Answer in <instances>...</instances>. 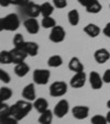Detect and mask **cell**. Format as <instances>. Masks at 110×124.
<instances>
[{
	"mask_svg": "<svg viewBox=\"0 0 110 124\" xmlns=\"http://www.w3.org/2000/svg\"><path fill=\"white\" fill-rule=\"evenodd\" d=\"M67 19L70 25H73V26L78 25V23H79V12L76 9L70 10L67 14Z\"/></svg>",
	"mask_w": 110,
	"mask_h": 124,
	"instance_id": "cell-22",
	"label": "cell"
},
{
	"mask_svg": "<svg viewBox=\"0 0 110 124\" xmlns=\"http://www.w3.org/2000/svg\"><path fill=\"white\" fill-rule=\"evenodd\" d=\"M24 13L29 18H38L41 14V6L36 5L35 2H29L28 5L24 6Z\"/></svg>",
	"mask_w": 110,
	"mask_h": 124,
	"instance_id": "cell-9",
	"label": "cell"
},
{
	"mask_svg": "<svg viewBox=\"0 0 110 124\" xmlns=\"http://www.w3.org/2000/svg\"><path fill=\"white\" fill-rule=\"evenodd\" d=\"M91 1H93V0H78V2H79L80 5H82L83 7H85V8H86L87 6L91 2Z\"/></svg>",
	"mask_w": 110,
	"mask_h": 124,
	"instance_id": "cell-38",
	"label": "cell"
},
{
	"mask_svg": "<svg viewBox=\"0 0 110 124\" xmlns=\"http://www.w3.org/2000/svg\"><path fill=\"white\" fill-rule=\"evenodd\" d=\"M33 108L39 113H43L49 110V102L45 98H38L33 101Z\"/></svg>",
	"mask_w": 110,
	"mask_h": 124,
	"instance_id": "cell-15",
	"label": "cell"
},
{
	"mask_svg": "<svg viewBox=\"0 0 110 124\" xmlns=\"http://www.w3.org/2000/svg\"><path fill=\"white\" fill-rule=\"evenodd\" d=\"M106 117H107V121H108V123H110V110H109V112L107 113V115H106Z\"/></svg>",
	"mask_w": 110,
	"mask_h": 124,
	"instance_id": "cell-39",
	"label": "cell"
},
{
	"mask_svg": "<svg viewBox=\"0 0 110 124\" xmlns=\"http://www.w3.org/2000/svg\"><path fill=\"white\" fill-rule=\"evenodd\" d=\"M0 119H1V124H18V122H19L12 115L3 116V117H0Z\"/></svg>",
	"mask_w": 110,
	"mask_h": 124,
	"instance_id": "cell-31",
	"label": "cell"
},
{
	"mask_svg": "<svg viewBox=\"0 0 110 124\" xmlns=\"http://www.w3.org/2000/svg\"><path fill=\"white\" fill-rule=\"evenodd\" d=\"M24 43H25V41H24L23 35H22V34L18 33V34H16V35L13 36V44H14V47H20V48H22V46L24 45Z\"/></svg>",
	"mask_w": 110,
	"mask_h": 124,
	"instance_id": "cell-28",
	"label": "cell"
},
{
	"mask_svg": "<svg viewBox=\"0 0 110 124\" xmlns=\"http://www.w3.org/2000/svg\"><path fill=\"white\" fill-rule=\"evenodd\" d=\"M66 32L61 25H55L50 33V41L53 43H62L65 40Z\"/></svg>",
	"mask_w": 110,
	"mask_h": 124,
	"instance_id": "cell-5",
	"label": "cell"
},
{
	"mask_svg": "<svg viewBox=\"0 0 110 124\" xmlns=\"http://www.w3.org/2000/svg\"><path fill=\"white\" fill-rule=\"evenodd\" d=\"M53 5L57 9H64L67 7V0H53Z\"/></svg>",
	"mask_w": 110,
	"mask_h": 124,
	"instance_id": "cell-33",
	"label": "cell"
},
{
	"mask_svg": "<svg viewBox=\"0 0 110 124\" xmlns=\"http://www.w3.org/2000/svg\"><path fill=\"white\" fill-rule=\"evenodd\" d=\"M0 80L5 82V84H9L10 80H11V77L7 71H5L3 69H0Z\"/></svg>",
	"mask_w": 110,
	"mask_h": 124,
	"instance_id": "cell-32",
	"label": "cell"
},
{
	"mask_svg": "<svg viewBox=\"0 0 110 124\" xmlns=\"http://www.w3.org/2000/svg\"><path fill=\"white\" fill-rule=\"evenodd\" d=\"M0 63L2 65H8L12 63V56L10 51H1L0 52Z\"/></svg>",
	"mask_w": 110,
	"mask_h": 124,
	"instance_id": "cell-25",
	"label": "cell"
},
{
	"mask_svg": "<svg viewBox=\"0 0 110 124\" xmlns=\"http://www.w3.org/2000/svg\"><path fill=\"white\" fill-rule=\"evenodd\" d=\"M94 57L98 64H105L110 59V53L107 48H99L95 52Z\"/></svg>",
	"mask_w": 110,
	"mask_h": 124,
	"instance_id": "cell-14",
	"label": "cell"
},
{
	"mask_svg": "<svg viewBox=\"0 0 110 124\" xmlns=\"http://www.w3.org/2000/svg\"><path fill=\"white\" fill-rule=\"evenodd\" d=\"M86 84V74L85 71H80V73H75V75L70 78L69 85L74 89H79L82 87L85 86Z\"/></svg>",
	"mask_w": 110,
	"mask_h": 124,
	"instance_id": "cell-7",
	"label": "cell"
},
{
	"mask_svg": "<svg viewBox=\"0 0 110 124\" xmlns=\"http://www.w3.org/2000/svg\"><path fill=\"white\" fill-rule=\"evenodd\" d=\"M30 2V0H11V5L14 6H21V7H24L25 5Z\"/></svg>",
	"mask_w": 110,
	"mask_h": 124,
	"instance_id": "cell-34",
	"label": "cell"
},
{
	"mask_svg": "<svg viewBox=\"0 0 110 124\" xmlns=\"http://www.w3.org/2000/svg\"><path fill=\"white\" fill-rule=\"evenodd\" d=\"M22 48L28 53L29 56H36L39 53V44L36 42H25Z\"/></svg>",
	"mask_w": 110,
	"mask_h": 124,
	"instance_id": "cell-17",
	"label": "cell"
},
{
	"mask_svg": "<svg viewBox=\"0 0 110 124\" xmlns=\"http://www.w3.org/2000/svg\"><path fill=\"white\" fill-rule=\"evenodd\" d=\"M68 68L74 73H80L84 71V65L80 62V59L78 57H72L70 61L68 62Z\"/></svg>",
	"mask_w": 110,
	"mask_h": 124,
	"instance_id": "cell-16",
	"label": "cell"
},
{
	"mask_svg": "<svg viewBox=\"0 0 110 124\" xmlns=\"http://www.w3.org/2000/svg\"><path fill=\"white\" fill-rule=\"evenodd\" d=\"M10 52H11V56H12V63L14 64L23 63L26 59V57L29 56L28 53L23 48H20V47H14Z\"/></svg>",
	"mask_w": 110,
	"mask_h": 124,
	"instance_id": "cell-8",
	"label": "cell"
},
{
	"mask_svg": "<svg viewBox=\"0 0 110 124\" xmlns=\"http://www.w3.org/2000/svg\"><path fill=\"white\" fill-rule=\"evenodd\" d=\"M68 111H69V103H68L67 100L62 99V100H59V102L56 103V105L54 107L53 112H54V115H55V116L62 119V117H64L66 114H67Z\"/></svg>",
	"mask_w": 110,
	"mask_h": 124,
	"instance_id": "cell-6",
	"label": "cell"
},
{
	"mask_svg": "<svg viewBox=\"0 0 110 124\" xmlns=\"http://www.w3.org/2000/svg\"><path fill=\"white\" fill-rule=\"evenodd\" d=\"M90 122H91V124H107L108 123L107 117L102 116V115H100V114L94 115V116L91 117Z\"/></svg>",
	"mask_w": 110,
	"mask_h": 124,
	"instance_id": "cell-29",
	"label": "cell"
},
{
	"mask_svg": "<svg viewBox=\"0 0 110 124\" xmlns=\"http://www.w3.org/2000/svg\"><path fill=\"white\" fill-rule=\"evenodd\" d=\"M20 26V19L16 13H10L0 19V31H17Z\"/></svg>",
	"mask_w": 110,
	"mask_h": 124,
	"instance_id": "cell-2",
	"label": "cell"
},
{
	"mask_svg": "<svg viewBox=\"0 0 110 124\" xmlns=\"http://www.w3.org/2000/svg\"><path fill=\"white\" fill-rule=\"evenodd\" d=\"M23 25L29 34H38L40 31V24H39L38 20L34 18H30V19L25 20Z\"/></svg>",
	"mask_w": 110,
	"mask_h": 124,
	"instance_id": "cell-11",
	"label": "cell"
},
{
	"mask_svg": "<svg viewBox=\"0 0 110 124\" xmlns=\"http://www.w3.org/2000/svg\"><path fill=\"white\" fill-rule=\"evenodd\" d=\"M62 64H63V58L59 55H53L47 59V65L52 68L59 67V66H62Z\"/></svg>",
	"mask_w": 110,
	"mask_h": 124,
	"instance_id": "cell-23",
	"label": "cell"
},
{
	"mask_svg": "<svg viewBox=\"0 0 110 124\" xmlns=\"http://www.w3.org/2000/svg\"><path fill=\"white\" fill-rule=\"evenodd\" d=\"M8 115H11L10 114V107L6 104L5 102H1L0 103V117L8 116Z\"/></svg>",
	"mask_w": 110,
	"mask_h": 124,
	"instance_id": "cell-30",
	"label": "cell"
},
{
	"mask_svg": "<svg viewBox=\"0 0 110 124\" xmlns=\"http://www.w3.org/2000/svg\"><path fill=\"white\" fill-rule=\"evenodd\" d=\"M12 96V90L8 87H1L0 89V101L5 102V101L9 100Z\"/></svg>",
	"mask_w": 110,
	"mask_h": 124,
	"instance_id": "cell-26",
	"label": "cell"
},
{
	"mask_svg": "<svg viewBox=\"0 0 110 124\" xmlns=\"http://www.w3.org/2000/svg\"><path fill=\"white\" fill-rule=\"evenodd\" d=\"M102 32H103V34H105L106 36H107V38H109V39H110V22H109V23L106 24V26L103 28Z\"/></svg>",
	"mask_w": 110,
	"mask_h": 124,
	"instance_id": "cell-36",
	"label": "cell"
},
{
	"mask_svg": "<svg viewBox=\"0 0 110 124\" xmlns=\"http://www.w3.org/2000/svg\"><path fill=\"white\" fill-rule=\"evenodd\" d=\"M67 92V84L65 81H54L50 86V94L52 97L59 98L63 97Z\"/></svg>",
	"mask_w": 110,
	"mask_h": 124,
	"instance_id": "cell-3",
	"label": "cell"
},
{
	"mask_svg": "<svg viewBox=\"0 0 110 124\" xmlns=\"http://www.w3.org/2000/svg\"><path fill=\"white\" fill-rule=\"evenodd\" d=\"M54 5H51L50 2H44L41 5V14L43 16H51L54 11Z\"/></svg>",
	"mask_w": 110,
	"mask_h": 124,
	"instance_id": "cell-24",
	"label": "cell"
},
{
	"mask_svg": "<svg viewBox=\"0 0 110 124\" xmlns=\"http://www.w3.org/2000/svg\"><path fill=\"white\" fill-rule=\"evenodd\" d=\"M107 107L109 108V110H110V100H108V101H107Z\"/></svg>",
	"mask_w": 110,
	"mask_h": 124,
	"instance_id": "cell-40",
	"label": "cell"
},
{
	"mask_svg": "<svg viewBox=\"0 0 110 124\" xmlns=\"http://www.w3.org/2000/svg\"><path fill=\"white\" fill-rule=\"evenodd\" d=\"M89 84H90L93 89L98 90V89H101V87L103 85V80L97 71H91L89 74Z\"/></svg>",
	"mask_w": 110,
	"mask_h": 124,
	"instance_id": "cell-12",
	"label": "cell"
},
{
	"mask_svg": "<svg viewBox=\"0 0 110 124\" xmlns=\"http://www.w3.org/2000/svg\"><path fill=\"white\" fill-rule=\"evenodd\" d=\"M101 9H102V6H101V3L99 2L98 0H93L86 7V11L88 13H93V14L99 13L101 11Z\"/></svg>",
	"mask_w": 110,
	"mask_h": 124,
	"instance_id": "cell-21",
	"label": "cell"
},
{
	"mask_svg": "<svg viewBox=\"0 0 110 124\" xmlns=\"http://www.w3.org/2000/svg\"><path fill=\"white\" fill-rule=\"evenodd\" d=\"M22 97L24 98V100L28 101H34L36 99V92H35V87L34 84H29L22 90Z\"/></svg>",
	"mask_w": 110,
	"mask_h": 124,
	"instance_id": "cell-13",
	"label": "cell"
},
{
	"mask_svg": "<svg viewBox=\"0 0 110 124\" xmlns=\"http://www.w3.org/2000/svg\"><path fill=\"white\" fill-rule=\"evenodd\" d=\"M33 108V104L28 100H19L10 107V114L18 121L24 119Z\"/></svg>",
	"mask_w": 110,
	"mask_h": 124,
	"instance_id": "cell-1",
	"label": "cell"
},
{
	"mask_svg": "<svg viewBox=\"0 0 110 124\" xmlns=\"http://www.w3.org/2000/svg\"><path fill=\"white\" fill-rule=\"evenodd\" d=\"M41 24H42V26L44 29H53L56 25V22L52 16H43Z\"/></svg>",
	"mask_w": 110,
	"mask_h": 124,
	"instance_id": "cell-27",
	"label": "cell"
},
{
	"mask_svg": "<svg viewBox=\"0 0 110 124\" xmlns=\"http://www.w3.org/2000/svg\"><path fill=\"white\" fill-rule=\"evenodd\" d=\"M102 80L106 84H110V69H107L102 76Z\"/></svg>",
	"mask_w": 110,
	"mask_h": 124,
	"instance_id": "cell-35",
	"label": "cell"
},
{
	"mask_svg": "<svg viewBox=\"0 0 110 124\" xmlns=\"http://www.w3.org/2000/svg\"><path fill=\"white\" fill-rule=\"evenodd\" d=\"M73 116L77 120H84L88 116L89 114V108L86 105H76L72 109Z\"/></svg>",
	"mask_w": 110,
	"mask_h": 124,
	"instance_id": "cell-10",
	"label": "cell"
},
{
	"mask_svg": "<svg viewBox=\"0 0 110 124\" xmlns=\"http://www.w3.org/2000/svg\"><path fill=\"white\" fill-rule=\"evenodd\" d=\"M84 32L90 38H96V36H98L100 34V28L97 24L89 23L84 28Z\"/></svg>",
	"mask_w": 110,
	"mask_h": 124,
	"instance_id": "cell-19",
	"label": "cell"
},
{
	"mask_svg": "<svg viewBox=\"0 0 110 124\" xmlns=\"http://www.w3.org/2000/svg\"><path fill=\"white\" fill-rule=\"evenodd\" d=\"M50 77H51V73L47 69H35L33 71V80L36 85H41L44 86L49 82Z\"/></svg>",
	"mask_w": 110,
	"mask_h": 124,
	"instance_id": "cell-4",
	"label": "cell"
},
{
	"mask_svg": "<svg viewBox=\"0 0 110 124\" xmlns=\"http://www.w3.org/2000/svg\"><path fill=\"white\" fill-rule=\"evenodd\" d=\"M30 71V67H29L28 64L20 63V64H16V67H14V74H16L18 77H24L26 76Z\"/></svg>",
	"mask_w": 110,
	"mask_h": 124,
	"instance_id": "cell-18",
	"label": "cell"
},
{
	"mask_svg": "<svg viewBox=\"0 0 110 124\" xmlns=\"http://www.w3.org/2000/svg\"><path fill=\"white\" fill-rule=\"evenodd\" d=\"M11 5V0H0V6L1 7H8V6Z\"/></svg>",
	"mask_w": 110,
	"mask_h": 124,
	"instance_id": "cell-37",
	"label": "cell"
},
{
	"mask_svg": "<svg viewBox=\"0 0 110 124\" xmlns=\"http://www.w3.org/2000/svg\"><path fill=\"white\" fill-rule=\"evenodd\" d=\"M53 115L54 112H52L51 110H46L45 112L40 113V116H39V123L40 124H51L53 121Z\"/></svg>",
	"mask_w": 110,
	"mask_h": 124,
	"instance_id": "cell-20",
	"label": "cell"
}]
</instances>
